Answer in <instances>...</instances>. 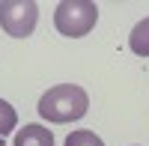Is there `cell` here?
<instances>
[{
	"label": "cell",
	"mask_w": 149,
	"mask_h": 146,
	"mask_svg": "<svg viewBox=\"0 0 149 146\" xmlns=\"http://www.w3.org/2000/svg\"><path fill=\"white\" fill-rule=\"evenodd\" d=\"M90 111V95L78 83H57L39 99V116L48 122H74Z\"/></svg>",
	"instance_id": "cell-1"
},
{
	"label": "cell",
	"mask_w": 149,
	"mask_h": 146,
	"mask_svg": "<svg viewBox=\"0 0 149 146\" xmlns=\"http://www.w3.org/2000/svg\"><path fill=\"white\" fill-rule=\"evenodd\" d=\"M95 21H98V6L93 0H63V3H57L54 27L69 39L86 36L95 27Z\"/></svg>",
	"instance_id": "cell-2"
},
{
	"label": "cell",
	"mask_w": 149,
	"mask_h": 146,
	"mask_svg": "<svg viewBox=\"0 0 149 146\" xmlns=\"http://www.w3.org/2000/svg\"><path fill=\"white\" fill-rule=\"evenodd\" d=\"M39 21V3L33 0H0V27L12 39H27Z\"/></svg>",
	"instance_id": "cell-3"
},
{
	"label": "cell",
	"mask_w": 149,
	"mask_h": 146,
	"mask_svg": "<svg viewBox=\"0 0 149 146\" xmlns=\"http://www.w3.org/2000/svg\"><path fill=\"white\" fill-rule=\"evenodd\" d=\"M15 146H54V134L45 125H24L15 134Z\"/></svg>",
	"instance_id": "cell-4"
},
{
	"label": "cell",
	"mask_w": 149,
	"mask_h": 146,
	"mask_svg": "<svg viewBox=\"0 0 149 146\" xmlns=\"http://www.w3.org/2000/svg\"><path fill=\"white\" fill-rule=\"evenodd\" d=\"M128 48L137 57H149V18L134 24V30L128 33Z\"/></svg>",
	"instance_id": "cell-5"
},
{
	"label": "cell",
	"mask_w": 149,
	"mask_h": 146,
	"mask_svg": "<svg viewBox=\"0 0 149 146\" xmlns=\"http://www.w3.org/2000/svg\"><path fill=\"white\" fill-rule=\"evenodd\" d=\"M18 125V113H15V107H12L6 99H0V140H3L6 134H12Z\"/></svg>",
	"instance_id": "cell-6"
},
{
	"label": "cell",
	"mask_w": 149,
	"mask_h": 146,
	"mask_svg": "<svg viewBox=\"0 0 149 146\" xmlns=\"http://www.w3.org/2000/svg\"><path fill=\"white\" fill-rule=\"evenodd\" d=\"M66 146H104V140L98 134H93V131H86V128H78L66 137Z\"/></svg>",
	"instance_id": "cell-7"
},
{
	"label": "cell",
	"mask_w": 149,
	"mask_h": 146,
	"mask_svg": "<svg viewBox=\"0 0 149 146\" xmlns=\"http://www.w3.org/2000/svg\"><path fill=\"white\" fill-rule=\"evenodd\" d=\"M0 146H6V143H3V140H0Z\"/></svg>",
	"instance_id": "cell-8"
}]
</instances>
